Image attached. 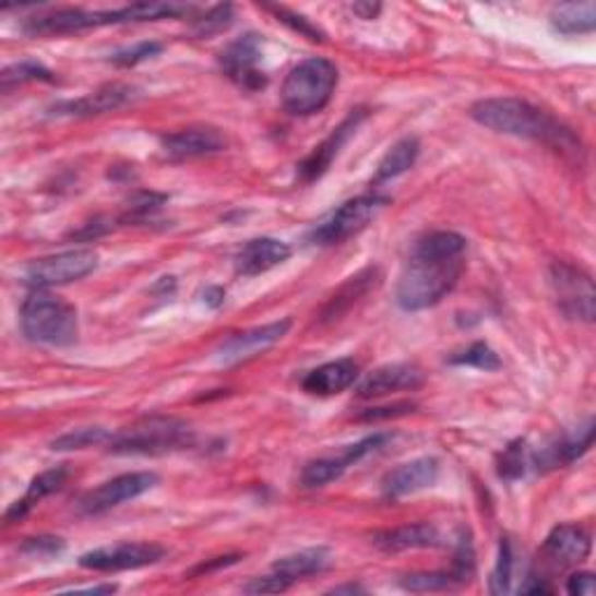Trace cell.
<instances>
[{
    "mask_svg": "<svg viewBox=\"0 0 596 596\" xmlns=\"http://www.w3.org/2000/svg\"><path fill=\"white\" fill-rule=\"evenodd\" d=\"M466 238L454 231H433L417 240L396 285V303L408 310H427L457 287L464 273Z\"/></svg>",
    "mask_w": 596,
    "mask_h": 596,
    "instance_id": "obj_1",
    "label": "cell"
},
{
    "mask_svg": "<svg viewBox=\"0 0 596 596\" xmlns=\"http://www.w3.org/2000/svg\"><path fill=\"white\" fill-rule=\"evenodd\" d=\"M470 117L480 127L503 135L536 140L564 154H581V140L536 105L520 98H485L470 108Z\"/></svg>",
    "mask_w": 596,
    "mask_h": 596,
    "instance_id": "obj_2",
    "label": "cell"
},
{
    "mask_svg": "<svg viewBox=\"0 0 596 596\" xmlns=\"http://www.w3.org/2000/svg\"><path fill=\"white\" fill-rule=\"evenodd\" d=\"M22 331L33 343L49 347H68L78 341L80 320L75 306L59 296L38 291L22 306Z\"/></svg>",
    "mask_w": 596,
    "mask_h": 596,
    "instance_id": "obj_3",
    "label": "cell"
},
{
    "mask_svg": "<svg viewBox=\"0 0 596 596\" xmlns=\"http://www.w3.org/2000/svg\"><path fill=\"white\" fill-rule=\"evenodd\" d=\"M338 86V68L326 59L312 57L291 68L283 84V105L294 117H310L326 108Z\"/></svg>",
    "mask_w": 596,
    "mask_h": 596,
    "instance_id": "obj_4",
    "label": "cell"
},
{
    "mask_svg": "<svg viewBox=\"0 0 596 596\" xmlns=\"http://www.w3.org/2000/svg\"><path fill=\"white\" fill-rule=\"evenodd\" d=\"M191 443V429L175 417H147L138 425L112 433L108 450L112 454H166Z\"/></svg>",
    "mask_w": 596,
    "mask_h": 596,
    "instance_id": "obj_5",
    "label": "cell"
},
{
    "mask_svg": "<svg viewBox=\"0 0 596 596\" xmlns=\"http://www.w3.org/2000/svg\"><path fill=\"white\" fill-rule=\"evenodd\" d=\"M552 296L569 320L592 324L596 314V289L589 273L567 261H555L550 266Z\"/></svg>",
    "mask_w": 596,
    "mask_h": 596,
    "instance_id": "obj_6",
    "label": "cell"
},
{
    "mask_svg": "<svg viewBox=\"0 0 596 596\" xmlns=\"http://www.w3.org/2000/svg\"><path fill=\"white\" fill-rule=\"evenodd\" d=\"M388 203H390L388 196H378V194H366V196L345 201L336 213H331L318 226V229L310 234V242L329 248V245H338L347 238L357 236L378 217L380 210Z\"/></svg>",
    "mask_w": 596,
    "mask_h": 596,
    "instance_id": "obj_7",
    "label": "cell"
},
{
    "mask_svg": "<svg viewBox=\"0 0 596 596\" xmlns=\"http://www.w3.org/2000/svg\"><path fill=\"white\" fill-rule=\"evenodd\" d=\"M96 266L98 254L94 250H68L33 261L24 271V279L35 289H49L78 283V279L92 275Z\"/></svg>",
    "mask_w": 596,
    "mask_h": 596,
    "instance_id": "obj_8",
    "label": "cell"
},
{
    "mask_svg": "<svg viewBox=\"0 0 596 596\" xmlns=\"http://www.w3.org/2000/svg\"><path fill=\"white\" fill-rule=\"evenodd\" d=\"M156 485H159V476H156V473H147V470L124 473V476H117L108 482H103L100 487L92 489V492H86L80 499V511L84 515H103L121 503L143 497Z\"/></svg>",
    "mask_w": 596,
    "mask_h": 596,
    "instance_id": "obj_9",
    "label": "cell"
},
{
    "mask_svg": "<svg viewBox=\"0 0 596 596\" xmlns=\"http://www.w3.org/2000/svg\"><path fill=\"white\" fill-rule=\"evenodd\" d=\"M166 550L156 543H119V546L98 548L80 557V567L98 573H119L145 569L162 562Z\"/></svg>",
    "mask_w": 596,
    "mask_h": 596,
    "instance_id": "obj_10",
    "label": "cell"
},
{
    "mask_svg": "<svg viewBox=\"0 0 596 596\" xmlns=\"http://www.w3.org/2000/svg\"><path fill=\"white\" fill-rule=\"evenodd\" d=\"M390 441L388 433H373L363 438V441L355 443L345 448L338 457H322V460H314L310 462L303 473H301V482L303 487L308 489H318V487H326L331 482H336L338 478H343V473L349 468L359 464L363 457H368V454H373L378 450L384 448V443Z\"/></svg>",
    "mask_w": 596,
    "mask_h": 596,
    "instance_id": "obj_11",
    "label": "cell"
},
{
    "mask_svg": "<svg viewBox=\"0 0 596 596\" xmlns=\"http://www.w3.org/2000/svg\"><path fill=\"white\" fill-rule=\"evenodd\" d=\"M261 57H264V45H261V38L254 33H248L222 51L219 63L224 68V73L229 75L238 86L257 92L266 84L264 73L259 70Z\"/></svg>",
    "mask_w": 596,
    "mask_h": 596,
    "instance_id": "obj_12",
    "label": "cell"
},
{
    "mask_svg": "<svg viewBox=\"0 0 596 596\" xmlns=\"http://www.w3.org/2000/svg\"><path fill=\"white\" fill-rule=\"evenodd\" d=\"M289 329H291V320H279V322H271L264 326H254L248 331L231 333V336L219 345L217 359L224 366L248 361V359L264 353V349L273 347L275 343L283 341Z\"/></svg>",
    "mask_w": 596,
    "mask_h": 596,
    "instance_id": "obj_13",
    "label": "cell"
},
{
    "mask_svg": "<svg viewBox=\"0 0 596 596\" xmlns=\"http://www.w3.org/2000/svg\"><path fill=\"white\" fill-rule=\"evenodd\" d=\"M110 24H117V10L86 12L80 8H63L49 14L33 16V20L26 22L24 31L28 35H70V33L110 26Z\"/></svg>",
    "mask_w": 596,
    "mask_h": 596,
    "instance_id": "obj_14",
    "label": "cell"
},
{
    "mask_svg": "<svg viewBox=\"0 0 596 596\" xmlns=\"http://www.w3.org/2000/svg\"><path fill=\"white\" fill-rule=\"evenodd\" d=\"M592 552V536L581 524H559L540 548V557L555 569H571L583 564Z\"/></svg>",
    "mask_w": 596,
    "mask_h": 596,
    "instance_id": "obj_15",
    "label": "cell"
},
{
    "mask_svg": "<svg viewBox=\"0 0 596 596\" xmlns=\"http://www.w3.org/2000/svg\"><path fill=\"white\" fill-rule=\"evenodd\" d=\"M229 140L215 127H191L162 138V147L168 159L189 162L201 156H213L226 150Z\"/></svg>",
    "mask_w": 596,
    "mask_h": 596,
    "instance_id": "obj_16",
    "label": "cell"
},
{
    "mask_svg": "<svg viewBox=\"0 0 596 596\" xmlns=\"http://www.w3.org/2000/svg\"><path fill=\"white\" fill-rule=\"evenodd\" d=\"M438 476H441V464L433 457H419L413 462H406L390 470L382 480V497L384 499H403L422 492L436 485Z\"/></svg>",
    "mask_w": 596,
    "mask_h": 596,
    "instance_id": "obj_17",
    "label": "cell"
},
{
    "mask_svg": "<svg viewBox=\"0 0 596 596\" xmlns=\"http://www.w3.org/2000/svg\"><path fill=\"white\" fill-rule=\"evenodd\" d=\"M425 384L422 368L415 363H388L380 366L359 384L361 398H380L398 392H415Z\"/></svg>",
    "mask_w": 596,
    "mask_h": 596,
    "instance_id": "obj_18",
    "label": "cell"
},
{
    "mask_svg": "<svg viewBox=\"0 0 596 596\" xmlns=\"http://www.w3.org/2000/svg\"><path fill=\"white\" fill-rule=\"evenodd\" d=\"M363 119H366V110H353V115H349L338 129H333V133L324 140V143H320L310 152L308 159L298 166V178H301V182H314L322 178V175L331 168L333 159L341 154L349 135L359 129Z\"/></svg>",
    "mask_w": 596,
    "mask_h": 596,
    "instance_id": "obj_19",
    "label": "cell"
},
{
    "mask_svg": "<svg viewBox=\"0 0 596 596\" xmlns=\"http://www.w3.org/2000/svg\"><path fill=\"white\" fill-rule=\"evenodd\" d=\"M592 441H594V419H587V422L583 427H577L573 433L557 438L555 443L536 452L532 462L538 470H552V468L569 466L575 460L583 457V454L592 448Z\"/></svg>",
    "mask_w": 596,
    "mask_h": 596,
    "instance_id": "obj_20",
    "label": "cell"
},
{
    "mask_svg": "<svg viewBox=\"0 0 596 596\" xmlns=\"http://www.w3.org/2000/svg\"><path fill=\"white\" fill-rule=\"evenodd\" d=\"M133 100V90L127 84H105L100 90L86 94L78 100H65L55 105V112L63 117H94V115H105L124 108L127 103Z\"/></svg>",
    "mask_w": 596,
    "mask_h": 596,
    "instance_id": "obj_21",
    "label": "cell"
},
{
    "mask_svg": "<svg viewBox=\"0 0 596 596\" xmlns=\"http://www.w3.org/2000/svg\"><path fill=\"white\" fill-rule=\"evenodd\" d=\"M291 254L287 242L277 238H254L236 254V273L242 277H254L261 273H269L271 269L279 266Z\"/></svg>",
    "mask_w": 596,
    "mask_h": 596,
    "instance_id": "obj_22",
    "label": "cell"
},
{
    "mask_svg": "<svg viewBox=\"0 0 596 596\" xmlns=\"http://www.w3.org/2000/svg\"><path fill=\"white\" fill-rule=\"evenodd\" d=\"M373 546L382 552H406V550H427L441 546V534L429 522L403 524V527L384 529L373 534Z\"/></svg>",
    "mask_w": 596,
    "mask_h": 596,
    "instance_id": "obj_23",
    "label": "cell"
},
{
    "mask_svg": "<svg viewBox=\"0 0 596 596\" xmlns=\"http://www.w3.org/2000/svg\"><path fill=\"white\" fill-rule=\"evenodd\" d=\"M357 378H359V366L355 359H336L310 371L303 378L301 388L303 392L312 396H336L353 388Z\"/></svg>",
    "mask_w": 596,
    "mask_h": 596,
    "instance_id": "obj_24",
    "label": "cell"
},
{
    "mask_svg": "<svg viewBox=\"0 0 596 596\" xmlns=\"http://www.w3.org/2000/svg\"><path fill=\"white\" fill-rule=\"evenodd\" d=\"M380 285V271L378 269H366L357 273L355 277H349L347 283L329 298V303L322 310V322H333L338 320L343 312L353 308L359 298H363L368 291L376 289Z\"/></svg>",
    "mask_w": 596,
    "mask_h": 596,
    "instance_id": "obj_25",
    "label": "cell"
},
{
    "mask_svg": "<svg viewBox=\"0 0 596 596\" xmlns=\"http://www.w3.org/2000/svg\"><path fill=\"white\" fill-rule=\"evenodd\" d=\"M65 480H68V468L63 466L40 473V476L33 478V482L28 485V492L20 501L12 503V508L5 513V520L8 522L24 520L43 499L59 492V489L65 485Z\"/></svg>",
    "mask_w": 596,
    "mask_h": 596,
    "instance_id": "obj_26",
    "label": "cell"
},
{
    "mask_svg": "<svg viewBox=\"0 0 596 596\" xmlns=\"http://www.w3.org/2000/svg\"><path fill=\"white\" fill-rule=\"evenodd\" d=\"M329 567H331V552L326 548H310V550H301V552L277 559V562L273 564V571L285 575L287 581L296 583L301 581V577L322 573Z\"/></svg>",
    "mask_w": 596,
    "mask_h": 596,
    "instance_id": "obj_27",
    "label": "cell"
},
{
    "mask_svg": "<svg viewBox=\"0 0 596 596\" xmlns=\"http://www.w3.org/2000/svg\"><path fill=\"white\" fill-rule=\"evenodd\" d=\"M550 24L557 33L562 35H577V33H592L596 26V5L592 0L585 3H567L552 10Z\"/></svg>",
    "mask_w": 596,
    "mask_h": 596,
    "instance_id": "obj_28",
    "label": "cell"
},
{
    "mask_svg": "<svg viewBox=\"0 0 596 596\" xmlns=\"http://www.w3.org/2000/svg\"><path fill=\"white\" fill-rule=\"evenodd\" d=\"M417 156H419V140L417 138L398 140V143L382 156V162L376 170L373 184H382V182L398 178V175H403L408 168L415 166Z\"/></svg>",
    "mask_w": 596,
    "mask_h": 596,
    "instance_id": "obj_29",
    "label": "cell"
},
{
    "mask_svg": "<svg viewBox=\"0 0 596 596\" xmlns=\"http://www.w3.org/2000/svg\"><path fill=\"white\" fill-rule=\"evenodd\" d=\"M457 585H464L462 577L450 571H431V573H410L401 581V587L408 592H443V589H452Z\"/></svg>",
    "mask_w": 596,
    "mask_h": 596,
    "instance_id": "obj_30",
    "label": "cell"
},
{
    "mask_svg": "<svg viewBox=\"0 0 596 596\" xmlns=\"http://www.w3.org/2000/svg\"><path fill=\"white\" fill-rule=\"evenodd\" d=\"M112 433L103 427H86V429H75L70 433H63L51 443V450L57 452H68V450H84V448H94V445H108Z\"/></svg>",
    "mask_w": 596,
    "mask_h": 596,
    "instance_id": "obj_31",
    "label": "cell"
},
{
    "mask_svg": "<svg viewBox=\"0 0 596 596\" xmlns=\"http://www.w3.org/2000/svg\"><path fill=\"white\" fill-rule=\"evenodd\" d=\"M55 78H51L49 70L40 63H33V61H22V63H14L10 68L3 70V75H0V82H3V90H12V86L16 84H24V82H51Z\"/></svg>",
    "mask_w": 596,
    "mask_h": 596,
    "instance_id": "obj_32",
    "label": "cell"
},
{
    "mask_svg": "<svg viewBox=\"0 0 596 596\" xmlns=\"http://www.w3.org/2000/svg\"><path fill=\"white\" fill-rule=\"evenodd\" d=\"M450 361H452V363H457V366L480 368V371H499V368H501L499 355L494 353L492 347L485 345V343H473L470 347L464 349L462 355L452 357Z\"/></svg>",
    "mask_w": 596,
    "mask_h": 596,
    "instance_id": "obj_33",
    "label": "cell"
},
{
    "mask_svg": "<svg viewBox=\"0 0 596 596\" xmlns=\"http://www.w3.org/2000/svg\"><path fill=\"white\" fill-rule=\"evenodd\" d=\"M511 581H513V548H511V540L503 538L499 546L497 567L492 571V577H489V589H492V594H505L508 589H511Z\"/></svg>",
    "mask_w": 596,
    "mask_h": 596,
    "instance_id": "obj_34",
    "label": "cell"
},
{
    "mask_svg": "<svg viewBox=\"0 0 596 596\" xmlns=\"http://www.w3.org/2000/svg\"><path fill=\"white\" fill-rule=\"evenodd\" d=\"M524 470H527V448H524V441H515L501 452L499 476L505 480H517L524 476Z\"/></svg>",
    "mask_w": 596,
    "mask_h": 596,
    "instance_id": "obj_35",
    "label": "cell"
},
{
    "mask_svg": "<svg viewBox=\"0 0 596 596\" xmlns=\"http://www.w3.org/2000/svg\"><path fill=\"white\" fill-rule=\"evenodd\" d=\"M234 22V8L231 5H217L210 12H205L201 20L194 24V33L199 38H207V35L222 33L224 28H229Z\"/></svg>",
    "mask_w": 596,
    "mask_h": 596,
    "instance_id": "obj_36",
    "label": "cell"
},
{
    "mask_svg": "<svg viewBox=\"0 0 596 596\" xmlns=\"http://www.w3.org/2000/svg\"><path fill=\"white\" fill-rule=\"evenodd\" d=\"M159 51H162L159 43H138L135 47L117 51V55L112 57V63L121 65V68H131V65H138V63H143V61L156 57Z\"/></svg>",
    "mask_w": 596,
    "mask_h": 596,
    "instance_id": "obj_37",
    "label": "cell"
},
{
    "mask_svg": "<svg viewBox=\"0 0 596 596\" xmlns=\"http://www.w3.org/2000/svg\"><path fill=\"white\" fill-rule=\"evenodd\" d=\"M65 548V543L57 536H35V538H26V543L22 546V552L31 555V557H55Z\"/></svg>",
    "mask_w": 596,
    "mask_h": 596,
    "instance_id": "obj_38",
    "label": "cell"
},
{
    "mask_svg": "<svg viewBox=\"0 0 596 596\" xmlns=\"http://www.w3.org/2000/svg\"><path fill=\"white\" fill-rule=\"evenodd\" d=\"M291 587V581H287L285 575H279L277 571H273V575H264V577H254L252 583H248L242 587V592L248 594H279Z\"/></svg>",
    "mask_w": 596,
    "mask_h": 596,
    "instance_id": "obj_39",
    "label": "cell"
},
{
    "mask_svg": "<svg viewBox=\"0 0 596 596\" xmlns=\"http://www.w3.org/2000/svg\"><path fill=\"white\" fill-rule=\"evenodd\" d=\"M273 12L279 16V22L289 24L294 31H298L301 35H308L310 40H322L320 28H314L308 20H303V16H296L294 12H287V10H283V8H275Z\"/></svg>",
    "mask_w": 596,
    "mask_h": 596,
    "instance_id": "obj_40",
    "label": "cell"
},
{
    "mask_svg": "<svg viewBox=\"0 0 596 596\" xmlns=\"http://www.w3.org/2000/svg\"><path fill=\"white\" fill-rule=\"evenodd\" d=\"M415 406L413 403H394V406H384V408H371L366 410L363 415H359V419H363V422H380V419H394V417H403L413 413Z\"/></svg>",
    "mask_w": 596,
    "mask_h": 596,
    "instance_id": "obj_41",
    "label": "cell"
},
{
    "mask_svg": "<svg viewBox=\"0 0 596 596\" xmlns=\"http://www.w3.org/2000/svg\"><path fill=\"white\" fill-rule=\"evenodd\" d=\"M168 199L164 194H138L133 201H131V213L133 217H145V215H152L154 210H159Z\"/></svg>",
    "mask_w": 596,
    "mask_h": 596,
    "instance_id": "obj_42",
    "label": "cell"
},
{
    "mask_svg": "<svg viewBox=\"0 0 596 596\" xmlns=\"http://www.w3.org/2000/svg\"><path fill=\"white\" fill-rule=\"evenodd\" d=\"M596 589L594 585V575L589 571H581V573H573L569 577L567 583V592L573 594V596H592Z\"/></svg>",
    "mask_w": 596,
    "mask_h": 596,
    "instance_id": "obj_43",
    "label": "cell"
},
{
    "mask_svg": "<svg viewBox=\"0 0 596 596\" xmlns=\"http://www.w3.org/2000/svg\"><path fill=\"white\" fill-rule=\"evenodd\" d=\"M240 559V555H226V557H215V559H210L207 564H201L196 567L194 571H191V575H207V573H213L217 569H226V567H234L236 562Z\"/></svg>",
    "mask_w": 596,
    "mask_h": 596,
    "instance_id": "obj_44",
    "label": "cell"
},
{
    "mask_svg": "<svg viewBox=\"0 0 596 596\" xmlns=\"http://www.w3.org/2000/svg\"><path fill=\"white\" fill-rule=\"evenodd\" d=\"M522 594H552V587L546 581H540L538 575H532L529 583L522 587Z\"/></svg>",
    "mask_w": 596,
    "mask_h": 596,
    "instance_id": "obj_45",
    "label": "cell"
},
{
    "mask_svg": "<svg viewBox=\"0 0 596 596\" xmlns=\"http://www.w3.org/2000/svg\"><path fill=\"white\" fill-rule=\"evenodd\" d=\"M382 5L380 3H355L353 5V12L359 14L361 20H376V16L380 14Z\"/></svg>",
    "mask_w": 596,
    "mask_h": 596,
    "instance_id": "obj_46",
    "label": "cell"
},
{
    "mask_svg": "<svg viewBox=\"0 0 596 596\" xmlns=\"http://www.w3.org/2000/svg\"><path fill=\"white\" fill-rule=\"evenodd\" d=\"M205 303H207L210 308H219V306L224 303V289H222V287H210V289L205 291Z\"/></svg>",
    "mask_w": 596,
    "mask_h": 596,
    "instance_id": "obj_47",
    "label": "cell"
},
{
    "mask_svg": "<svg viewBox=\"0 0 596 596\" xmlns=\"http://www.w3.org/2000/svg\"><path fill=\"white\" fill-rule=\"evenodd\" d=\"M333 594H343V592H349V594H357V592H363L359 585H345V587H336V589H331Z\"/></svg>",
    "mask_w": 596,
    "mask_h": 596,
    "instance_id": "obj_48",
    "label": "cell"
}]
</instances>
